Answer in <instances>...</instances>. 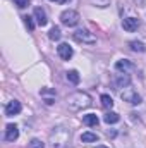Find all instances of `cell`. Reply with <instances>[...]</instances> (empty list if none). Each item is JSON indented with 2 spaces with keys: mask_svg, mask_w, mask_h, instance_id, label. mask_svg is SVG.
Returning <instances> with one entry per match:
<instances>
[{
  "mask_svg": "<svg viewBox=\"0 0 146 148\" xmlns=\"http://www.w3.org/2000/svg\"><path fill=\"white\" fill-rule=\"evenodd\" d=\"M57 53H59V57L62 60H69L74 55V50H72V47H69V43H60L57 47Z\"/></svg>",
  "mask_w": 146,
  "mask_h": 148,
  "instance_id": "cell-6",
  "label": "cell"
},
{
  "mask_svg": "<svg viewBox=\"0 0 146 148\" xmlns=\"http://www.w3.org/2000/svg\"><path fill=\"white\" fill-rule=\"evenodd\" d=\"M120 97H122L124 102H127V103H131V105H139V103H141V97H139L138 91H136L134 88H131V86H126L124 91L120 93Z\"/></svg>",
  "mask_w": 146,
  "mask_h": 148,
  "instance_id": "cell-5",
  "label": "cell"
},
{
  "mask_svg": "<svg viewBox=\"0 0 146 148\" xmlns=\"http://www.w3.org/2000/svg\"><path fill=\"white\" fill-rule=\"evenodd\" d=\"M50 141H52V147L53 148H64L65 143L69 141V133L62 127H57L52 134H50Z\"/></svg>",
  "mask_w": 146,
  "mask_h": 148,
  "instance_id": "cell-2",
  "label": "cell"
},
{
  "mask_svg": "<svg viewBox=\"0 0 146 148\" xmlns=\"http://www.w3.org/2000/svg\"><path fill=\"white\" fill-rule=\"evenodd\" d=\"M129 47H131V50H132V52H145V50H146V47L141 43V41H131V43H129Z\"/></svg>",
  "mask_w": 146,
  "mask_h": 148,
  "instance_id": "cell-17",
  "label": "cell"
},
{
  "mask_svg": "<svg viewBox=\"0 0 146 148\" xmlns=\"http://www.w3.org/2000/svg\"><path fill=\"white\" fill-rule=\"evenodd\" d=\"M115 84H117V88H124V86H129V84H131V79H129V76L120 74L119 79L115 81Z\"/></svg>",
  "mask_w": 146,
  "mask_h": 148,
  "instance_id": "cell-16",
  "label": "cell"
},
{
  "mask_svg": "<svg viewBox=\"0 0 146 148\" xmlns=\"http://www.w3.org/2000/svg\"><path fill=\"white\" fill-rule=\"evenodd\" d=\"M23 19H24V24H26V28H28L29 31H33V29H35V23H33V17H29V16H24Z\"/></svg>",
  "mask_w": 146,
  "mask_h": 148,
  "instance_id": "cell-22",
  "label": "cell"
},
{
  "mask_svg": "<svg viewBox=\"0 0 146 148\" xmlns=\"http://www.w3.org/2000/svg\"><path fill=\"white\" fill-rule=\"evenodd\" d=\"M21 109H23V105H21L19 100H10V102L5 105V115H9V117L17 115V114L21 112Z\"/></svg>",
  "mask_w": 146,
  "mask_h": 148,
  "instance_id": "cell-8",
  "label": "cell"
},
{
  "mask_svg": "<svg viewBox=\"0 0 146 148\" xmlns=\"http://www.w3.org/2000/svg\"><path fill=\"white\" fill-rule=\"evenodd\" d=\"M119 119H120V115H119L117 112H107L105 117H103V121H105L107 124H115V122H119Z\"/></svg>",
  "mask_w": 146,
  "mask_h": 148,
  "instance_id": "cell-15",
  "label": "cell"
},
{
  "mask_svg": "<svg viewBox=\"0 0 146 148\" xmlns=\"http://www.w3.org/2000/svg\"><path fill=\"white\" fill-rule=\"evenodd\" d=\"M115 69L119 71V73H122V74H127L129 71H132L134 69V66H132V62L131 60H119L117 64H115Z\"/></svg>",
  "mask_w": 146,
  "mask_h": 148,
  "instance_id": "cell-11",
  "label": "cell"
},
{
  "mask_svg": "<svg viewBox=\"0 0 146 148\" xmlns=\"http://www.w3.org/2000/svg\"><path fill=\"white\" fill-rule=\"evenodd\" d=\"M91 105V97L86 91H76L67 98V107L72 112H79L83 109H88Z\"/></svg>",
  "mask_w": 146,
  "mask_h": 148,
  "instance_id": "cell-1",
  "label": "cell"
},
{
  "mask_svg": "<svg viewBox=\"0 0 146 148\" xmlns=\"http://www.w3.org/2000/svg\"><path fill=\"white\" fill-rule=\"evenodd\" d=\"M102 105L105 107V109H112L113 107V100H112V97L110 95H102Z\"/></svg>",
  "mask_w": 146,
  "mask_h": 148,
  "instance_id": "cell-18",
  "label": "cell"
},
{
  "mask_svg": "<svg viewBox=\"0 0 146 148\" xmlns=\"http://www.w3.org/2000/svg\"><path fill=\"white\" fill-rule=\"evenodd\" d=\"M33 16H35V19H36V24H38V26H46L48 19H46V14H45V10H43V9L36 7V9L33 10Z\"/></svg>",
  "mask_w": 146,
  "mask_h": 148,
  "instance_id": "cell-12",
  "label": "cell"
},
{
  "mask_svg": "<svg viewBox=\"0 0 146 148\" xmlns=\"http://www.w3.org/2000/svg\"><path fill=\"white\" fill-rule=\"evenodd\" d=\"M52 2H57V3H67L69 0H52Z\"/></svg>",
  "mask_w": 146,
  "mask_h": 148,
  "instance_id": "cell-24",
  "label": "cell"
},
{
  "mask_svg": "<svg viewBox=\"0 0 146 148\" xmlns=\"http://www.w3.org/2000/svg\"><path fill=\"white\" fill-rule=\"evenodd\" d=\"M12 2H14L19 9H24V7H28V5H29V0H12Z\"/></svg>",
  "mask_w": 146,
  "mask_h": 148,
  "instance_id": "cell-23",
  "label": "cell"
},
{
  "mask_svg": "<svg viewBox=\"0 0 146 148\" xmlns=\"http://www.w3.org/2000/svg\"><path fill=\"white\" fill-rule=\"evenodd\" d=\"M79 14L76 12V10H72V9H69V10H64L62 14H60V23L64 24V26H67V28H72V26H76L77 23H79Z\"/></svg>",
  "mask_w": 146,
  "mask_h": 148,
  "instance_id": "cell-4",
  "label": "cell"
},
{
  "mask_svg": "<svg viewBox=\"0 0 146 148\" xmlns=\"http://www.w3.org/2000/svg\"><path fill=\"white\" fill-rule=\"evenodd\" d=\"M28 148H45V143L38 138H33L29 143H28Z\"/></svg>",
  "mask_w": 146,
  "mask_h": 148,
  "instance_id": "cell-21",
  "label": "cell"
},
{
  "mask_svg": "<svg viewBox=\"0 0 146 148\" xmlns=\"http://www.w3.org/2000/svg\"><path fill=\"white\" fill-rule=\"evenodd\" d=\"M83 122L86 124V126H89V127H95V126H98V115L96 114H86V115H83Z\"/></svg>",
  "mask_w": 146,
  "mask_h": 148,
  "instance_id": "cell-13",
  "label": "cell"
},
{
  "mask_svg": "<svg viewBox=\"0 0 146 148\" xmlns=\"http://www.w3.org/2000/svg\"><path fill=\"white\" fill-rule=\"evenodd\" d=\"M122 28L127 33H132V31H136L139 28V19H136V17H126L122 21Z\"/></svg>",
  "mask_w": 146,
  "mask_h": 148,
  "instance_id": "cell-9",
  "label": "cell"
},
{
  "mask_svg": "<svg viewBox=\"0 0 146 148\" xmlns=\"http://www.w3.org/2000/svg\"><path fill=\"white\" fill-rule=\"evenodd\" d=\"M79 79L81 77H79V73L77 71H69L67 73V81H71L72 84H79Z\"/></svg>",
  "mask_w": 146,
  "mask_h": 148,
  "instance_id": "cell-19",
  "label": "cell"
},
{
  "mask_svg": "<svg viewBox=\"0 0 146 148\" xmlns=\"http://www.w3.org/2000/svg\"><path fill=\"white\" fill-rule=\"evenodd\" d=\"M40 95H41V98L45 100L46 105H52V103L55 102V97H57V93H55L53 90H50V88H41Z\"/></svg>",
  "mask_w": 146,
  "mask_h": 148,
  "instance_id": "cell-10",
  "label": "cell"
},
{
  "mask_svg": "<svg viewBox=\"0 0 146 148\" xmlns=\"http://www.w3.org/2000/svg\"><path fill=\"white\" fill-rule=\"evenodd\" d=\"M72 38L77 43H83V45H95L96 43V36L93 33H89L88 29H77V31H74Z\"/></svg>",
  "mask_w": 146,
  "mask_h": 148,
  "instance_id": "cell-3",
  "label": "cell"
},
{
  "mask_svg": "<svg viewBox=\"0 0 146 148\" xmlns=\"http://www.w3.org/2000/svg\"><path fill=\"white\" fill-rule=\"evenodd\" d=\"M81 141L83 143H91V141H98V134L96 133H91V131H86L81 134Z\"/></svg>",
  "mask_w": 146,
  "mask_h": 148,
  "instance_id": "cell-14",
  "label": "cell"
},
{
  "mask_svg": "<svg viewBox=\"0 0 146 148\" xmlns=\"http://www.w3.org/2000/svg\"><path fill=\"white\" fill-rule=\"evenodd\" d=\"M48 36H50V40H53V41H57V40H60V28H57V26H53V28L50 29V33H48Z\"/></svg>",
  "mask_w": 146,
  "mask_h": 148,
  "instance_id": "cell-20",
  "label": "cell"
},
{
  "mask_svg": "<svg viewBox=\"0 0 146 148\" xmlns=\"http://www.w3.org/2000/svg\"><path fill=\"white\" fill-rule=\"evenodd\" d=\"M96 148H107V147H96Z\"/></svg>",
  "mask_w": 146,
  "mask_h": 148,
  "instance_id": "cell-25",
  "label": "cell"
},
{
  "mask_svg": "<svg viewBox=\"0 0 146 148\" xmlns=\"http://www.w3.org/2000/svg\"><path fill=\"white\" fill-rule=\"evenodd\" d=\"M17 138H19V129H17V126H16V124H7L3 140H5V141H16Z\"/></svg>",
  "mask_w": 146,
  "mask_h": 148,
  "instance_id": "cell-7",
  "label": "cell"
}]
</instances>
